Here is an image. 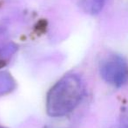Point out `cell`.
Listing matches in <instances>:
<instances>
[{
    "label": "cell",
    "mask_w": 128,
    "mask_h": 128,
    "mask_svg": "<svg viewBox=\"0 0 128 128\" xmlns=\"http://www.w3.org/2000/svg\"><path fill=\"white\" fill-rule=\"evenodd\" d=\"M83 94L81 78L69 74L61 78L50 89L47 98V112L52 117H61L71 112L80 103Z\"/></svg>",
    "instance_id": "6da1fadb"
},
{
    "label": "cell",
    "mask_w": 128,
    "mask_h": 128,
    "mask_svg": "<svg viewBox=\"0 0 128 128\" xmlns=\"http://www.w3.org/2000/svg\"><path fill=\"white\" fill-rule=\"evenodd\" d=\"M100 73L108 84L116 87L124 86L128 81V66L118 56H111L103 61Z\"/></svg>",
    "instance_id": "7a4b0ae2"
},
{
    "label": "cell",
    "mask_w": 128,
    "mask_h": 128,
    "mask_svg": "<svg viewBox=\"0 0 128 128\" xmlns=\"http://www.w3.org/2000/svg\"><path fill=\"white\" fill-rule=\"evenodd\" d=\"M105 0H81L80 5L89 14H97L103 9Z\"/></svg>",
    "instance_id": "3957f363"
},
{
    "label": "cell",
    "mask_w": 128,
    "mask_h": 128,
    "mask_svg": "<svg viewBox=\"0 0 128 128\" xmlns=\"http://www.w3.org/2000/svg\"><path fill=\"white\" fill-rule=\"evenodd\" d=\"M14 87L12 77L5 72H0V95L11 92Z\"/></svg>",
    "instance_id": "277c9868"
},
{
    "label": "cell",
    "mask_w": 128,
    "mask_h": 128,
    "mask_svg": "<svg viewBox=\"0 0 128 128\" xmlns=\"http://www.w3.org/2000/svg\"><path fill=\"white\" fill-rule=\"evenodd\" d=\"M16 47L13 44H7L3 47H0V64L5 63L7 58L14 53Z\"/></svg>",
    "instance_id": "5b68a950"
},
{
    "label": "cell",
    "mask_w": 128,
    "mask_h": 128,
    "mask_svg": "<svg viewBox=\"0 0 128 128\" xmlns=\"http://www.w3.org/2000/svg\"><path fill=\"white\" fill-rule=\"evenodd\" d=\"M111 128H128V108L124 110L118 123Z\"/></svg>",
    "instance_id": "8992f818"
}]
</instances>
